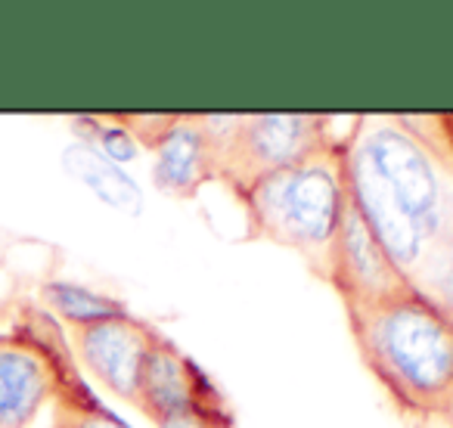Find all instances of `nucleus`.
Here are the masks:
<instances>
[{
  "mask_svg": "<svg viewBox=\"0 0 453 428\" xmlns=\"http://www.w3.org/2000/svg\"><path fill=\"white\" fill-rule=\"evenodd\" d=\"M326 286L342 298L345 310H364L385 304L391 298L410 295L413 286L401 273V267L391 261V255L382 248V242L372 236L354 202L348 199L345 214H342L339 233L329 255Z\"/></svg>",
  "mask_w": 453,
  "mask_h": 428,
  "instance_id": "6",
  "label": "nucleus"
},
{
  "mask_svg": "<svg viewBox=\"0 0 453 428\" xmlns=\"http://www.w3.org/2000/svg\"><path fill=\"white\" fill-rule=\"evenodd\" d=\"M366 372L413 428L453 409V320L410 292L376 308L345 310Z\"/></svg>",
  "mask_w": 453,
  "mask_h": 428,
  "instance_id": "2",
  "label": "nucleus"
},
{
  "mask_svg": "<svg viewBox=\"0 0 453 428\" xmlns=\"http://www.w3.org/2000/svg\"><path fill=\"white\" fill-rule=\"evenodd\" d=\"M134 407L150 422H156L168 413H180V409L230 407V401L193 357H187L174 341L158 332L146 354Z\"/></svg>",
  "mask_w": 453,
  "mask_h": 428,
  "instance_id": "8",
  "label": "nucleus"
},
{
  "mask_svg": "<svg viewBox=\"0 0 453 428\" xmlns=\"http://www.w3.org/2000/svg\"><path fill=\"white\" fill-rule=\"evenodd\" d=\"M348 199L401 273L453 230V115H364L345 152Z\"/></svg>",
  "mask_w": 453,
  "mask_h": 428,
  "instance_id": "1",
  "label": "nucleus"
},
{
  "mask_svg": "<svg viewBox=\"0 0 453 428\" xmlns=\"http://www.w3.org/2000/svg\"><path fill=\"white\" fill-rule=\"evenodd\" d=\"M41 302L69 329L90 326V323H103V320H112V317L127 314V308L119 298L90 289V286L72 283V279H47L41 286Z\"/></svg>",
  "mask_w": 453,
  "mask_h": 428,
  "instance_id": "11",
  "label": "nucleus"
},
{
  "mask_svg": "<svg viewBox=\"0 0 453 428\" xmlns=\"http://www.w3.org/2000/svg\"><path fill=\"white\" fill-rule=\"evenodd\" d=\"M323 149L317 115L298 112H261L242 115L234 143L218 162V180L240 195L249 183L267 177L273 171L292 168Z\"/></svg>",
  "mask_w": 453,
  "mask_h": 428,
  "instance_id": "5",
  "label": "nucleus"
},
{
  "mask_svg": "<svg viewBox=\"0 0 453 428\" xmlns=\"http://www.w3.org/2000/svg\"><path fill=\"white\" fill-rule=\"evenodd\" d=\"M50 428H53V425H50Z\"/></svg>",
  "mask_w": 453,
  "mask_h": 428,
  "instance_id": "17",
  "label": "nucleus"
},
{
  "mask_svg": "<svg viewBox=\"0 0 453 428\" xmlns=\"http://www.w3.org/2000/svg\"><path fill=\"white\" fill-rule=\"evenodd\" d=\"M208 180H218L211 143L196 115H180L152 149V183L171 199H196Z\"/></svg>",
  "mask_w": 453,
  "mask_h": 428,
  "instance_id": "9",
  "label": "nucleus"
},
{
  "mask_svg": "<svg viewBox=\"0 0 453 428\" xmlns=\"http://www.w3.org/2000/svg\"><path fill=\"white\" fill-rule=\"evenodd\" d=\"M156 335L158 332L150 323L125 314L72 329L69 341L78 366H84L119 401L134 403L137 401L146 354H150Z\"/></svg>",
  "mask_w": 453,
  "mask_h": 428,
  "instance_id": "7",
  "label": "nucleus"
},
{
  "mask_svg": "<svg viewBox=\"0 0 453 428\" xmlns=\"http://www.w3.org/2000/svg\"><path fill=\"white\" fill-rule=\"evenodd\" d=\"M63 168L69 177L84 183L103 205L115 208V211H121V214H131V218L143 211V189H140L119 164H112L106 156H100L90 143L75 140L72 146H65Z\"/></svg>",
  "mask_w": 453,
  "mask_h": 428,
  "instance_id": "10",
  "label": "nucleus"
},
{
  "mask_svg": "<svg viewBox=\"0 0 453 428\" xmlns=\"http://www.w3.org/2000/svg\"><path fill=\"white\" fill-rule=\"evenodd\" d=\"M78 378L75 354L57 317L22 308L16 326L0 332V428H28L59 388Z\"/></svg>",
  "mask_w": 453,
  "mask_h": 428,
  "instance_id": "4",
  "label": "nucleus"
},
{
  "mask_svg": "<svg viewBox=\"0 0 453 428\" xmlns=\"http://www.w3.org/2000/svg\"><path fill=\"white\" fill-rule=\"evenodd\" d=\"M180 112H119L115 121L137 140L143 149H156V143L177 125Z\"/></svg>",
  "mask_w": 453,
  "mask_h": 428,
  "instance_id": "14",
  "label": "nucleus"
},
{
  "mask_svg": "<svg viewBox=\"0 0 453 428\" xmlns=\"http://www.w3.org/2000/svg\"><path fill=\"white\" fill-rule=\"evenodd\" d=\"M444 425H450V428H453V409H450V416H447V422H444Z\"/></svg>",
  "mask_w": 453,
  "mask_h": 428,
  "instance_id": "16",
  "label": "nucleus"
},
{
  "mask_svg": "<svg viewBox=\"0 0 453 428\" xmlns=\"http://www.w3.org/2000/svg\"><path fill=\"white\" fill-rule=\"evenodd\" d=\"M158 428H236L234 407L220 409H180L156 419Z\"/></svg>",
  "mask_w": 453,
  "mask_h": 428,
  "instance_id": "15",
  "label": "nucleus"
},
{
  "mask_svg": "<svg viewBox=\"0 0 453 428\" xmlns=\"http://www.w3.org/2000/svg\"><path fill=\"white\" fill-rule=\"evenodd\" d=\"M236 199L246 211L249 240L289 248L317 279H326L348 205L345 152L317 149L292 168L258 177Z\"/></svg>",
  "mask_w": 453,
  "mask_h": 428,
  "instance_id": "3",
  "label": "nucleus"
},
{
  "mask_svg": "<svg viewBox=\"0 0 453 428\" xmlns=\"http://www.w3.org/2000/svg\"><path fill=\"white\" fill-rule=\"evenodd\" d=\"M53 428H127L112 409H106L84 385V378L59 388L53 397Z\"/></svg>",
  "mask_w": 453,
  "mask_h": 428,
  "instance_id": "12",
  "label": "nucleus"
},
{
  "mask_svg": "<svg viewBox=\"0 0 453 428\" xmlns=\"http://www.w3.org/2000/svg\"><path fill=\"white\" fill-rule=\"evenodd\" d=\"M410 286L416 295L432 302L441 314L453 320V230L428 252L422 267L410 277Z\"/></svg>",
  "mask_w": 453,
  "mask_h": 428,
  "instance_id": "13",
  "label": "nucleus"
}]
</instances>
